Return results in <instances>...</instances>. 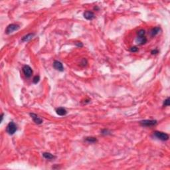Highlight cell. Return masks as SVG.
<instances>
[{
  "mask_svg": "<svg viewBox=\"0 0 170 170\" xmlns=\"http://www.w3.org/2000/svg\"><path fill=\"white\" fill-rule=\"evenodd\" d=\"M154 134L158 139H160L162 141H167L169 139L168 134H167L166 133L162 132V131H155L154 132Z\"/></svg>",
  "mask_w": 170,
  "mask_h": 170,
  "instance_id": "obj_1",
  "label": "cell"
},
{
  "mask_svg": "<svg viewBox=\"0 0 170 170\" xmlns=\"http://www.w3.org/2000/svg\"><path fill=\"white\" fill-rule=\"evenodd\" d=\"M6 131L8 132L9 135H13L15 133V131H17V126L15 124L14 122H9V124L7 126V129H6Z\"/></svg>",
  "mask_w": 170,
  "mask_h": 170,
  "instance_id": "obj_2",
  "label": "cell"
},
{
  "mask_svg": "<svg viewBox=\"0 0 170 170\" xmlns=\"http://www.w3.org/2000/svg\"><path fill=\"white\" fill-rule=\"evenodd\" d=\"M158 122L154 120H144L139 122V124L143 126H146V127H151L156 125Z\"/></svg>",
  "mask_w": 170,
  "mask_h": 170,
  "instance_id": "obj_3",
  "label": "cell"
},
{
  "mask_svg": "<svg viewBox=\"0 0 170 170\" xmlns=\"http://www.w3.org/2000/svg\"><path fill=\"white\" fill-rule=\"evenodd\" d=\"M20 28V27L18 25H16V24H10V25H9L7 27V29H6V33L7 34H10V33H12L13 32H14V31H17Z\"/></svg>",
  "mask_w": 170,
  "mask_h": 170,
  "instance_id": "obj_4",
  "label": "cell"
},
{
  "mask_svg": "<svg viewBox=\"0 0 170 170\" xmlns=\"http://www.w3.org/2000/svg\"><path fill=\"white\" fill-rule=\"evenodd\" d=\"M23 72L25 76L27 78L31 77V75L33 74V70L29 65H25L23 67Z\"/></svg>",
  "mask_w": 170,
  "mask_h": 170,
  "instance_id": "obj_5",
  "label": "cell"
},
{
  "mask_svg": "<svg viewBox=\"0 0 170 170\" xmlns=\"http://www.w3.org/2000/svg\"><path fill=\"white\" fill-rule=\"evenodd\" d=\"M29 115H30V116L31 117V118L33 119V122H35V124H42V120L40 118V117H39V116H37L36 114H34V113H30Z\"/></svg>",
  "mask_w": 170,
  "mask_h": 170,
  "instance_id": "obj_6",
  "label": "cell"
},
{
  "mask_svg": "<svg viewBox=\"0 0 170 170\" xmlns=\"http://www.w3.org/2000/svg\"><path fill=\"white\" fill-rule=\"evenodd\" d=\"M53 67L58 71H63L64 70V67H63L62 64L58 61H54V62H53Z\"/></svg>",
  "mask_w": 170,
  "mask_h": 170,
  "instance_id": "obj_7",
  "label": "cell"
},
{
  "mask_svg": "<svg viewBox=\"0 0 170 170\" xmlns=\"http://www.w3.org/2000/svg\"><path fill=\"white\" fill-rule=\"evenodd\" d=\"M84 17L87 20H93L94 18V13L90 11H86L84 13Z\"/></svg>",
  "mask_w": 170,
  "mask_h": 170,
  "instance_id": "obj_8",
  "label": "cell"
},
{
  "mask_svg": "<svg viewBox=\"0 0 170 170\" xmlns=\"http://www.w3.org/2000/svg\"><path fill=\"white\" fill-rule=\"evenodd\" d=\"M135 42L139 45H142L147 42V38L145 36L144 37H138L137 39H135Z\"/></svg>",
  "mask_w": 170,
  "mask_h": 170,
  "instance_id": "obj_9",
  "label": "cell"
},
{
  "mask_svg": "<svg viewBox=\"0 0 170 170\" xmlns=\"http://www.w3.org/2000/svg\"><path fill=\"white\" fill-rule=\"evenodd\" d=\"M56 112L57 114H58V116H65L66 114H67V112L66 110L64 108H62V107H60V108H58L56 109Z\"/></svg>",
  "mask_w": 170,
  "mask_h": 170,
  "instance_id": "obj_10",
  "label": "cell"
},
{
  "mask_svg": "<svg viewBox=\"0 0 170 170\" xmlns=\"http://www.w3.org/2000/svg\"><path fill=\"white\" fill-rule=\"evenodd\" d=\"M34 35H35L34 33H29V34H27V35L24 36L23 38H22V39H21V41H22L23 42H27V41H30V40L34 37Z\"/></svg>",
  "mask_w": 170,
  "mask_h": 170,
  "instance_id": "obj_11",
  "label": "cell"
},
{
  "mask_svg": "<svg viewBox=\"0 0 170 170\" xmlns=\"http://www.w3.org/2000/svg\"><path fill=\"white\" fill-rule=\"evenodd\" d=\"M161 31V29L160 27H155V28H153L150 31V34L152 37H154L155 35H157L159 33V31Z\"/></svg>",
  "mask_w": 170,
  "mask_h": 170,
  "instance_id": "obj_12",
  "label": "cell"
},
{
  "mask_svg": "<svg viewBox=\"0 0 170 170\" xmlns=\"http://www.w3.org/2000/svg\"><path fill=\"white\" fill-rule=\"evenodd\" d=\"M42 156L46 159H49V160H52V159L55 158V156H54L53 154H51L50 153H48V152L43 153L42 154Z\"/></svg>",
  "mask_w": 170,
  "mask_h": 170,
  "instance_id": "obj_13",
  "label": "cell"
},
{
  "mask_svg": "<svg viewBox=\"0 0 170 170\" xmlns=\"http://www.w3.org/2000/svg\"><path fill=\"white\" fill-rule=\"evenodd\" d=\"M86 141L89 143H96L97 142V139L96 138H94V137H88L86 138Z\"/></svg>",
  "mask_w": 170,
  "mask_h": 170,
  "instance_id": "obj_14",
  "label": "cell"
},
{
  "mask_svg": "<svg viewBox=\"0 0 170 170\" xmlns=\"http://www.w3.org/2000/svg\"><path fill=\"white\" fill-rule=\"evenodd\" d=\"M146 34V31L143 29H140L138 31V37H144V35Z\"/></svg>",
  "mask_w": 170,
  "mask_h": 170,
  "instance_id": "obj_15",
  "label": "cell"
},
{
  "mask_svg": "<svg viewBox=\"0 0 170 170\" xmlns=\"http://www.w3.org/2000/svg\"><path fill=\"white\" fill-rule=\"evenodd\" d=\"M39 80H40V78H39V76H35V77L33 78V82L35 84H37L39 82Z\"/></svg>",
  "mask_w": 170,
  "mask_h": 170,
  "instance_id": "obj_16",
  "label": "cell"
},
{
  "mask_svg": "<svg viewBox=\"0 0 170 170\" xmlns=\"http://www.w3.org/2000/svg\"><path fill=\"white\" fill-rule=\"evenodd\" d=\"M163 106H170V98H167L166 100H164Z\"/></svg>",
  "mask_w": 170,
  "mask_h": 170,
  "instance_id": "obj_17",
  "label": "cell"
},
{
  "mask_svg": "<svg viewBox=\"0 0 170 170\" xmlns=\"http://www.w3.org/2000/svg\"><path fill=\"white\" fill-rule=\"evenodd\" d=\"M130 50L131 52H132V53H135V52L138 51L139 49H138V48L136 47V46H133V47H131V48H130Z\"/></svg>",
  "mask_w": 170,
  "mask_h": 170,
  "instance_id": "obj_18",
  "label": "cell"
},
{
  "mask_svg": "<svg viewBox=\"0 0 170 170\" xmlns=\"http://www.w3.org/2000/svg\"><path fill=\"white\" fill-rule=\"evenodd\" d=\"M110 133V132L108 130H103L102 131V134H104V135H108Z\"/></svg>",
  "mask_w": 170,
  "mask_h": 170,
  "instance_id": "obj_19",
  "label": "cell"
},
{
  "mask_svg": "<svg viewBox=\"0 0 170 170\" xmlns=\"http://www.w3.org/2000/svg\"><path fill=\"white\" fill-rule=\"evenodd\" d=\"M87 61H86V59H85V58H83L82 59V61L81 62V65L82 66H86L87 65Z\"/></svg>",
  "mask_w": 170,
  "mask_h": 170,
  "instance_id": "obj_20",
  "label": "cell"
},
{
  "mask_svg": "<svg viewBox=\"0 0 170 170\" xmlns=\"http://www.w3.org/2000/svg\"><path fill=\"white\" fill-rule=\"evenodd\" d=\"M75 45L78 46V47H82V46H83V45H82V43L81 42H75Z\"/></svg>",
  "mask_w": 170,
  "mask_h": 170,
  "instance_id": "obj_21",
  "label": "cell"
},
{
  "mask_svg": "<svg viewBox=\"0 0 170 170\" xmlns=\"http://www.w3.org/2000/svg\"><path fill=\"white\" fill-rule=\"evenodd\" d=\"M158 50H157V49H155V50H151V53L152 54H158Z\"/></svg>",
  "mask_w": 170,
  "mask_h": 170,
  "instance_id": "obj_22",
  "label": "cell"
},
{
  "mask_svg": "<svg viewBox=\"0 0 170 170\" xmlns=\"http://www.w3.org/2000/svg\"><path fill=\"white\" fill-rule=\"evenodd\" d=\"M4 114H1V122H2V120H3V119H4Z\"/></svg>",
  "mask_w": 170,
  "mask_h": 170,
  "instance_id": "obj_23",
  "label": "cell"
}]
</instances>
